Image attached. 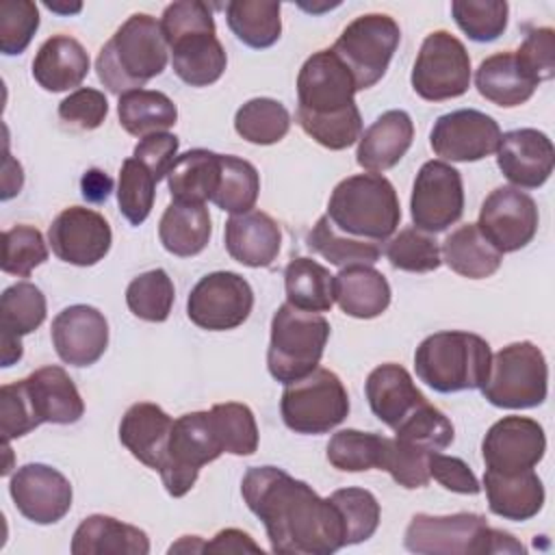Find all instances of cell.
<instances>
[{
    "label": "cell",
    "mask_w": 555,
    "mask_h": 555,
    "mask_svg": "<svg viewBox=\"0 0 555 555\" xmlns=\"http://www.w3.org/2000/svg\"><path fill=\"white\" fill-rule=\"evenodd\" d=\"M156 184L158 180L152 176V171L134 156L121 163L117 180V204L130 225H141L150 217Z\"/></svg>",
    "instance_id": "cell-46"
},
{
    "label": "cell",
    "mask_w": 555,
    "mask_h": 555,
    "mask_svg": "<svg viewBox=\"0 0 555 555\" xmlns=\"http://www.w3.org/2000/svg\"><path fill=\"white\" fill-rule=\"evenodd\" d=\"M451 15L468 39L488 43L507 28L509 7L505 0H453Z\"/></svg>",
    "instance_id": "cell-48"
},
{
    "label": "cell",
    "mask_w": 555,
    "mask_h": 555,
    "mask_svg": "<svg viewBox=\"0 0 555 555\" xmlns=\"http://www.w3.org/2000/svg\"><path fill=\"white\" fill-rule=\"evenodd\" d=\"M219 173L221 154L195 147L173 160L167 173V186L171 197L178 202L206 204L212 199V193L219 184Z\"/></svg>",
    "instance_id": "cell-36"
},
{
    "label": "cell",
    "mask_w": 555,
    "mask_h": 555,
    "mask_svg": "<svg viewBox=\"0 0 555 555\" xmlns=\"http://www.w3.org/2000/svg\"><path fill=\"white\" fill-rule=\"evenodd\" d=\"M117 115L121 128L139 139L154 132H167L178 121L173 100L154 89H134L119 95Z\"/></svg>",
    "instance_id": "cell-37"
},
{
    "label": "cell",
    "mask_w": 555,
    "mask_h": 555,
    "mask_svg": "<svg viewBox=\"0 0 555 555\" xmlns=\"http://www.w3.org/2000/svg\"><path fill=\"white\" fill-rule=\"evenodd\" d=\"M429 477L436 479L444 490L457 492V494H479L481 486L470 466L453 455L444 453H431L429 455Z\"/></svg>",
    "instance_id": "cell-58"
},
{
    "label": "cell",
    "mask_w": 555,
    "mask_h": 555,
    "mask_svg": "<svg viewBox=\"0 0 555 555\" xmlns=\"http://www.w3.org/2000/svg\"><path fill=\"white\" fill-rule=\"evenodd\" d=\"M330 323L319 312L282 304L271 319L267 369L273 379L288 384L312 373L325 351Z\"/></svg>",
    "instance_id": "cell-8"
},
{
    "label": "cell",
    "mask_w": 555,
    "mask_h": 555,
    "mask_svg": "<svg viewBox=\"0 0 555 555\" xmlns=\"http://www.w3.org/2000/svg\"><path fill=\"white\" fill-rule=\"evenodd\" d=\"M241 494L249 512L262 520L273 553L330 555L345 546V527L336 505L286 470L247 468Z\"/></svg>",
    "instance_id": "cell-1"
},
{
    "label": "cell",
    "mask_w": 555,
    "mask_h": 555,
    "mask_svg": "<svg viewBox=\"0 0 555 555\" xmlns=\"http://www.w3.org/2000/svg\"><path fill=\"white\" fill-rule=\"evenodd\" d=\"M210 553H262V548L251 540L249 533L241 529H221L210 542H206V548Z\"/></svg>",
    "instance_id": "cell-59"
},
{
    "label": "cell",
    "mask_w": 555,
    "mask_h": 555,
    "mask_svg": "<svg viewBox=\"0 0 555 555\" xmlns=\"http://www.w3.org/2000/svg\"><path fill=\"white\" fill-rule=\"evenodd\" d=\"M35 427H39V423L30 410L22 379L13 384H4L0 388V431L4 442L13 438H22Z\"/></svg>",
    "instance_id": "cell-55"
},
{
    "label": "cell",
    "mask_w": 555,
    "mask_h": 555,
    "mask_svg": "<svg viewBox=\"0 0 555 555\" xmlns=\"http://www.w3.org/2000/svg\"><path fill=\"white\" fill-rule=\"evenodd\" d=\"M440 258L451 271L468 280L490 278L503 262V254L488 243L477 223L453 230L440 247Z\"/></svg>",
    "instance_id": "cell-35"
},
{
    "label": "cell",
    "mask_w": 555,
    "mask_h": 555,
    "mask_svg": "<svg viewBox=\"0 0 555 555\" xmlns=\"http://www.w3.org/2000/svg\"><path fill=\"white\" fill-rule=\"evenodd\" d=\"M414 139V124L405 111L382 113L358 139L356 160L369 173H382L395 167Z\"/></svg>",
    "instance_id": "cell-27"
},
{
    "label": "cell",
    "mask_w": 555,
    "mask_h": 555,
    "mask_svg": "<svg viewBox=\"0 0 555 555\" xmlns=\"http://www.w3.org/2000/svg\"><path fill=\"white\" fill-rule=\"evenodd\" d=\"M327 217L347 236L382 243L401 221L397 191L382 173H356L340 180L327 202Z\"/></svg>",
    "instance_id": "cell-5"
},
{
    "label": "cell",
    "mask_w": 555,
    "mask_h": 555,
    "mask_svg": "<svg viewBox=\"0 0 555 555\" xmlns=\"http://www.w3.org/2000/svg\"><path fill=\"white\" fill-rule=\"evenodd\" d=\"M546 451V436L529 416H503L483 436L481 455L488 470L512 475L533 468Z\"/></svg>",
    "instance_id": "cell-20"
},
{
    "label": "cell",
    "mask_w": 555,
    "mask_h": 555,
    "mask_svg": "<svg viewBox=\"0 0 555 555\" xmlns=\"http://www.w3.org/2000/svg\"><path fill=\"white\" fill-rule=\"evenodd\" d=\"M464 212V184L460 171L444 160H427L418 169L410 197L414 228L436 234L460 221Z\"/></svg>",
    "instance_id": "cell-15"
},
{
    "label": "cell",
    "mask_w": 555,
    "mask_h": 555,
    "mask_svg": "<svg viewBox=\"0 0 555 555\" xmlns=\"http://www.w3.org/2000/svg\"><path fill=\"white\" fill-rule=\"evenodd\" d=\"M453 423L442 410L425 401L395 429V438L416 444L429 453H438L453 442Z\"/></svg>",
    "instance_id": "cell-50"
},
{
    "label": "cell",
    "mask_w": 555,
    "mask_h": 555,
    "mask_svg": "<svg viewBox=\"0 0 555 555\" xmlns=\"http://www.w3.org/2000/svg\"><path fill=\"white\" fill-rule=\"evenodd\" d=\"M280 412L291 431L317 436L334 429L347 418L349 395L334 371L317 366L306 377L286 384Z\"/></svg>",
    "instance_id": "cell-10"
},
{
    "label": "cell",
    "mask_w": 555,
    "mask_h": 555,
    "mask_svg": "<svg viewBox=\"0 0 555 555\" xmlns=\"http://www.w3.org/2000/svg\"><path fill=\"white\" fill-rule=\"evenodd\" d=\"M386 258L395 269L408 273H427L442 264L438 241L418 228L399 230L386 245Z\"/></svg>",
    "instance_id": "cell-49"
},
{
    "label": "cell",
    "mask_w": 555,
    "mask_h": 555,
    "mask_svg": "<svg viewBox=\"0 0 555 555\" xmlns=\"http://www.w3.org/2000/svg\"><path fill=\"white\" fill-rule=\"evenodd\" d=\"M176 299V288L165 269H152L137 275L126 288L128 310L143 321L163 323L167 321Z\"/></svg>",
    "instance_id": "cell-44"
},
{
    "label": "cell",
    "mask_w": 555,
    "mask_h": 555,
    "mask_svg": "<svg viewBox=\"0 0 555 555\" xmlns=\"http://www.w3.org/2000/svg\"><path fill=\"white\" fill-rule=\"evenodd\" d=\"M403 544L416 555H488L525 553L527 548L507 531L492 529L481 514L457 512L449 516L414 514Z\"/></svg>",
    "instance_id": "cell-7"
},
{
    "label": "cell",
    "mask_w": 555,
    "mask_h": 555,
    "mask_svg": "<svg viewBox=\"0 0 555 555\" xmlns=\"http://www.w3.org/2000/svg\"><path fill=\"white\" fill-rule=\"evenodd\" d=\"M429 451L410 444L399 438H388L382 468L390 473V477L408 490H416L429 483Z\"/></svg>",
    "instance_id": "cell-52"
},
{
    "label": "cell",
    "mask_w": 555,
    "mask_h": 555,
    "mask_svg": "<svg viewBox=\"0 0 555 555\" xmlns=\"http://www.w3.org/2000/svg\"><path fill=\"white\" fill-rule=\"evenodd\" d=\"M483 490L488 496V507L492 514L505 520H529L538 516L544 505V486L533 468L522 473H483Z\"/></svg>",
    "instance_id": "cell-31"
},
{
    "label": "cell",
    "mask_w": 555,
    "mask_h": 555,
    "mask_svg": "<svg viewBox=\"0 0 555 555\" xmlns=\"http://www.w3.org/2000/svg\"><path fill=\"white\" fill-rule=\"evenodd\" d=\"M501 141L499 124L475 108H460L440 115L429 132L436 156L451 163H475L496 152Z\"/></svg>",
    "instance_id": "cell-17"
},
{
    "label": "cell",
    "mask_w": 555,
    "mask_h": 555,
    "mask_svg": "<svg viewBox=\"0 0 555 555\" xmlns=\"http://www.w3.org/2000/svg\"><path fill=\"white\" fill-rule=\"evenodd\" d=\"M412 89L427 102L460 98L470 85V56L449 30L429 33L412 67Z\"/></svg>",
    "instance_id": "cell-13"
},
{
    "label": "cell",
    "mask_w": 555,
    "mask_h": 555,
    "mask_svg": "<svg viewBox=\"0 0 555 555\" xmlns=\"http://www.w3.org/2000/svg\"><path fill=\"white\" fill-rule=\"evenodd\" d=\"M46 321V297L33 282H17L0 297V347L2 366L15 364L24 349L22 336L35 332Z\"/></svg>",
    "instance_id": "cell-24"
},
{
    "label": "cell",
    "mask_w": 555,
    "mask_h": 555,
    "mask_svg": "<svg viewBox=\"0 0 555 555\" xmlns=\"http://www.w3.org/2000/svg\"><path fill=\"white\" fill-rule=\"evenodd\" d=\"M39 28V9L30 0L0 4V50L7 56L22 54Z\"/></svg>",
    "instance_id": "cell-53"
},
{
    "label": "cell",
    "mask_w": 555,
    "mask_h": 555,
    "mask_svg": "<svg viewBox=\"0 0 555 555\" xmlns=\"http://www.w3.org/2000/svg\"><path fill=\"white\" fill-rule=\"evenodd\" d=\"M538 206L516 186L494 189L479 208L477 228L501 254L527 247L538 232Z\"/></svg>",
    "instance_id": "cell-16"
},
{
    "label": "cell",
    "mask_w": 555,
    "mask_h": 555,
    "mask_svg": "<svg viewBox=\"0 0 555 555\" xmlns=\"http://www.w3.org/2000/svg\"><path fill=\"white\" fill-rule=\"evenodd\" d=\"M160 30L171 52V67L182 82L208 87L223 76L228 56L217 39L212 11L206 2L180 0L167 4Z\"/></svg>",
    "instance_id": "cell-3"
},
{
    "label": "cell",
    "mask_w": 555,
    "mask_h": 555,
    "mask_svg": "<svg viewBox=\"0 0 555 555\" xmlns=\"http://www.w3.org/2000/svg\"><path fill=\"white\" fill-rule=\"evenodd\" d=\"M516 56L538 82L551 80L555 74V30L551 26L531 28Z\"/></svg>",
    "instance_id": "cell-56"
},
{
    "label": "cell",
    "mask_w": 555,
    "mask_h": 555,
    "mask_svg": "<svg viewBox=\"0 0 555 555\" xmlns=\"http://www.w3.org/2000/svg\"><path fill=\"white\" fill-rule=\"evenodd\" d=\"M56 356L69 366L95 364L108 347L106 317L87 304L63 308L50 327Z\"/></svg>",
    "instance_id": "cell-21"
},
{
    "label": "cell",
    "mask_w": 555,
    "mask_h": 555,
    "mask_svg": "<svg viewBox=\"0 0 555 555\" xmlns=\"http://www.w3.org/2000/svg\"><path fill=\"white\" fill-rule=\"evenodd\" d=\"M46 7L50 11H56V13H78L80 11V4L76 7H67V4H56V2H46Z\"/></svg>",
    "instance_id": "cell-63"
},
{
    "label": "cell",
    "mask_w": 555,
    "mask_h": 555,
    "mask_svg": "<svg viewBox=\"0 0 555 555\" xmlns=\"http://www.w3.org/2000/svg\"><path fill=\"white\" fill-rule=\"evenodd\" d=\"M260 193L258 169L238 156L221 154L219 184L212 193V204L230 215L249 212Z\"/></svg>",
    "instance_id": "cell-41"
},
{
    "label": "cell",
    "mask_w": 555,
    "mask_h": 555,
    "mask_svg": "<svg viewBox=\"0 0 555 555\" xmlns=\"http://www.w3.org/2000/svg\"><path fill=\"white\" fill-rule=\"evenodd\" d=\"M308 247L330 260L336 267H351V264H375L382 256L379 243L353 238L334 228L327 215L319 217L314 228L308 232L306 238Z\"/></svg>",
    "instance_id": "cell-40"
},
{
    "label": "cell",
    "mask_w": 555,
    "mask_h": 555,
    "mask_svg": "<svg viewBox=\"0 0 555 555\" xmlns=\"http://www.w3.org/2000/svg\"><path fill=\"white\" fill-rule=\"evenodd\" d=\"M343 520L345 546L369 540L379 525V503L373 492L364 488H340L327 496Z\"/></svg>",
    "instance_id": "cell-47"
},
{
    "label": "cell",
    "mask_w": 555,
    "mask_h": 555,
    "mask_svg": "<svg viewBox=\"0 0 555 555\" xmlns=\"http://www.w3.org/2000/svg\"><path fill=\"white\" fill-rule=\"evenodd\" d=\"M173 418L156 403H132L119 423L121 444L145 466L158 470L165 462Z\"/></svg>",
    "instance_id": "cell-28"
},
{
    "label": "cell",
    "mask_w": 555,
    "mask_h": 555,
    "mask_svg": "<svg viewBox=\"0 0 555 555\" xmlns=\"http://www.w3.org/2000/svg\"><path fill=\"white\" fill-rule=\"evenodd\" d=\"M364 392L371 412L392 431L401 425V421H405L418 405L427 401L412 382V375L397 362L375 366L364 382Z\"/></svg>",
    "instance_id": "cell-25"
},
{
    "label": "cell",
    "mask_w": 555,
    "mask_h": 555,
    "mask_svg": "<svg viewBox=\"0 0 555 555\" xmlns=\"http://www.w3.org/2000/svg\"><path fill=\"white\" fill-rule=\"evenodd\" d=\"M223 453L208 412H189L173 421L165 462L158 468L165 490L184 496L197 481L199 468Z\"/></svg>",
    "instance_id": "cell-12"
},
{
    "label": "cell",
    "mask_w": 555,
    "mask_h": 555,
    "mask_svg": "<svg viewBox=\"0 0 555 555\" xmlns=\"http://www.w3.org/2000/svg\"><path fill=\"white\" fill-rule=\"evenodd\" d=\"M286 301L299 310L327 312L334 306V275L321 262L299 256L284 269Z\"/></svg>",
    "instance_id": "cell-38"
},
{
    "label": "cell",
    "mask_w": 555,
    "mask_h": 555,
    "mask_svg": "<svg viewBox=\"0 0 555 555\" xmlns=\"http://www.w3.org/2000/svg\"><path fill=\"white\" fill-rule=\"evenodd\" d=\"M74 555H147L150 538L143 529L106 514L87 516L72 538Z\"/></svg>",
    "instance_id": "cell-32"
},
{
    "label": "cell",
    "mask_w": 555,
    "mask_h": 555,
    "mask_svg": "<svg viewBox=\"0 0 555 555\" xmlns=\"http://www.w3.org/2000/svg\"><path fill=\"white\" fill-rule=\"evenodd\" d=\"M386 436L360 429H340L327 442V462L343 473L382 468Z\"/></svg>",
    "instance_id": "cell-43"
},
{
    "label": "cell",
    "mask_w": 555,
    "mask_h": 555,
    "mask_svg": "<svg viewBox=\"0 0 555 555\" xmlns=\"http://www.w3.org/2000/svg\"><path fill=\"white\" fill-rule=\"evenodd\" d=\"M225 249L228 254L251 269L269 267L282 245V230L278 221L262 212V210H249L243 215H232L225 221Z\"/></svg>",
    "instance_id": "cell-26"
},
{
    "label": "cell",
    "mask_w": 555,
    "mask_h": 555,
    "mask_svg": "<svg viewBox=\"0 0 555 555\" xmlns=\"http://www.w3.org/2000/svg\"><path fill=\"white\" fill-rule=\"evenodd\" d=\"M48 260L43 234L33 225H13L2 232V271L28 278L35 267Z\"/></svg>",
    "instance_id": "cell-51"
},
{
    "label": "cell",
    "mask_w": 555,
    "mask_h": 555,
    "mask_svg": "<svg viewBox=\"0 0 555 555\" xmlns=\"http://www.w3.org/2000/svg\"><path fill=\"white\" fill-rule=\"evenodd\" d=\"M251 308L254 291L249 282L234 271L204 275L186 299V317L208 332H225L243 325Z\"/></svg>",
    "instance_id": "cell-14"
},
{
    "label": "cell",
    "mask_w": 555,
    "mask_h": 555,
    "mask_svg": "<svg viewBox=\"0 0 555 555\" xmlns=\"http://www.w3.org/2000/svg\"><path fill=\"white\" fill-rule=\"evenodd\" d=\"M390 284L373 264L343 267L334 275V301L353 319H375L390 306Z\"/></svg>",
    "instance_id": "cell-33"
},
{
    "label": "cell",
    "mask_w": 555,
    "mask_h": 555,
    "mask_svg": "<svg viewBox=\"0 0 555 555\" xmlns=\"http://www.w3.org/2000/svg\"><path fill=\"white\" fill-rule=\"evenodd\" d=\"M356 80L332 48L308 56L297 74V124L319 145L345 150L362 134Z\"/></svg>",
    "instance_id": "cell-2"
},
{
    "label": "cell",
    "mask_w": 555,
    "mask_h": 555,
    "mask_svg": "<svg viewBox=\"0 0 555 555\" xmlns=\"http://www.w3.org/2000/svg\"><path fill=\"white\" fill-rule=\"evenodd\" d=\"M492 349L473 332L447 330L427 336L414 351V369L421 382L436 392L481 388L488 379Z\"/></svg>",
    "instance_id": "cell-6"
},
{
    "label": "cell",
    "mask_w": 555,
    "mask_h": 555,
    "mask_svg": "<svg viewBox=\"0 0 555 555\" xmlns=\"http://www.w3.org/2000/svg\"><path fill=\"white\" fill-rule=\"evenodd\" d=\"M225 20L236 39L254 50L271 48L282 35L280 2L232 0L225 4Z\"/></svg>",
    "instance_id": "cell-39"
},
{
    "label": "cell",
    "mask_w": 555,
    "mask_h": 555,
    "mask_svg": "<svg viewBox=\"0 0 555 555\" xmlns=\"http://www.w3.org/2000/svg\"><path fill=\"white\" fill-rule=\"evenodd\" d=\"M538 85L540 82L525 69L512 50L483 59L475 72V87L479 95L503 108L525 104Z\"/></svg>",
    "instance_id": "cell-30"
},
{
    "label": "cell",
    "mask_w": 555,
    "mask_h": 555,
    "mask_svg": "<svg viewBox=\"0 0 555 555\" xmlns=\"http://www.w3.org/2000/svg\"><path fill=\"white\" fill-rule=\"evenodd\" d=\"M9 494L17 512L37 525L59 522L69 512L74 496L69 479L61 470L39 462L24 464L13 473Z\"/></svg>",
    "instance_id": "cell-18"
},
{
    "label": "cell",
    "mask_w": 555,
    "mask_h": 555,
    "mask_svg": "<svg viewBox=\"0 0 555 555\" xmlns=\"http://www.w3.org/2000/svg\"><path fill=\"white\" fill-rule=\"evenodd\" d=\"M22 182H24L22 165L7 152L4 154V173H2V199H9L15 193H20Z\"/></svg>",
    "instance_id": "cell-61"
},
{
    "label": "cell",
    "mask_w": 555,
    "mask_h": 555,
    "mask_svg": "<svg viewBox=\"0 0 555 555\" xmlns=\"http://www.w3.org/2000/svg\"><path fill=\"white\" fill-rule=\"evenodd\" d=\"M548 366L542 349L529 340L509 343L492 356L481 395L496 408L527 410L544 403Z\"/></svg>",
    "instance_id": "cell-9"
},
{
    "label": "cell",
    "mask_w": 555,
    "mask_h": 555,
    "mask_svg": "<svg viewBox=\"0 0 555 555\" xmlns=\"http://www.w3.org/2000/svg\"><path fill=\"white\" fill-rule=\"evenodd\" d=\"M178 145H180V139L176 134L154 132L139 139L132 156L139 163H143L152 171V176L160 182L163 178H167L173 160L178 158Z\"/></svg>",
    "instance_id": "cell-57"
},
{
    "label": "cell",
    "mask_w": 555,
    "mask_h": 555,
    "mask_svg": "<svg viewBox=\"0 0 555 555\" xmlns=\"http://www.w3.org/2000/svg\"><path fill=\"white\" fill-rule=\"evenodd\" d=\"M496 165L516 189L542 186L555 165V147L548 134L535 128H518L501 134Z\"/></svg>",
    "instance_id": "cell-22"
},
{
    "label": "cell",
    "mask_w": 555,
    "mask_h": 555,
    "mask_svg": "<svg viewBox=\"0 0 555 555\" xmlns=\"http://www.w3.org/2000/svg\"><path fill=\"white\" fill-rule=\"evenodd\" d=\"M169 61V46L160 22L147 13H132L102 46L95 59L100 82L115 95L141 89L160 76Z\"/></svg>",
    "instance_id": "cell-4"
},
{
    "label": "cell",
    "mask_w": 555,
    "mask_h": 555,
    "mask_svg": "<svg viewBox=\"0 0 555 555\" xmlns=\"http://www.w3.org/2000/svg\"><path fill=\"white\" fill-rule=\"evenodd\" d=\"M210 421L223 453L251 455L258 449V425L254 412L238 401L215 403L210 410Z\"/></svg>",
    "instance_id": "cell-45"
},
{
    "label": "cell",
    "mask_w": 555,
    "mask_h": 555,
    "mask_svg": "<svg viewBox=\"0 0 555 555\" xmlns=\"http://www.w3.org/2000/svg\"><path fill=\"white\" fill-rule=\"evenodd\" d=\"M37 423L69 425L85 414V401L63 366H41L22 379Z\"/></svg>",
    "instance_id": "cell-23"
},
{
    "label": "cell",
    "mask_w": 555,
    "mask_h": 555,
    "mask_svg": "<svg viewBox=\"0 0 555 555\" xmlns=\"http://www.w3.org/2000/svg\"><path fill=\"white\" fill-rule=\"evenodd\" d=\"M48 243L54 256L76 267L100 262L113 243L108 221L93 208L69 206L48 228Z\"/></svg>",
    "instance_id": "cell-19"
},
{
    "label": "cell",
    "mask_w": 555,
    "mask_h": 555,
    "mask_svg": "<svg viewBox=\"0 0 555 555\" xmlns=\"http://www.w3.org/2000/svg\"><path fill=\"white\" fill-rule=\"evenodd\" d=\"M108 115V100L102 91L80 87L59 104V117L65 126L76 130H95Z\"/></svg>",
    "instance_id": "cell-54"
},
{
    "label": "cell",
    "mask_w": 555,
    "mask_h": 555,
    "mask_svg": "<svg viewBox=\"0 0 555 555\" xmlns=\"http://www.w3.org/2000/svg\"><path fill=\"white\" fill-rule=\"evenodd\" d=\"M89 74V54L69 35H54L41 43L33 59V78L46 91L59 93L80 87Z\"/></svg>",
    "instance_id": "cell-29"
},
{
    "label": "cell",
    "mask_w": 555,
    "mask_h": 555,
    "mask_svg": "<svg viewBox=\"0 0 555 555\" xmlns=\"http://www.w3.org/2000/svg\"><path fill=\"white\" fill-rule=\"evenodd\" d=\"M206 542L199 535H182L176 544L169 546V553H202Z\"/></svg>",
    "instance_id": "cell-62"
},
{
    "label": "cell",
    "mask_w": 555,
    "mask_h": 555,
    "mask_svg": "<svg viewBox=\"0 0 555 555\" xmlns=\"http://www.w3.org/2000/svg\"><path fill=\"white\" fill-rule=\"evenodd\" d=\"M291 115L273 98H251L234 115V130L254 145H273L286 137Z\"/></svg>",
    "instance_id": "cell-42"
},
{
    "label": "cell",
    "mask_w": 555,
    "mask_h": 555,
    "mask_svg": "<svg viewBox=\"0 0 555 555\" xmlns=\"http://www.w3.org/2000/svg\"><path fill=\"white\" fill-rule=\"evenodd\" d=\"M212 225L206 204L173 199L158 223V238L163 247L180 258L197 256L210 241Z\"/></svg>",
    "instance_id": "cell-34"
},
{
    "label": "cell",
    "mask_w": 555,
    "mask_h": 555,
    "mask_svg": "<svg viewBox=\"0 0 555 555\" xmlns=\"http://www.w3.org/2000/svg\"><path fill=\"white\" fill-rule=\"evenodd\" d=\"M399 41L401 30L390 15L366 13L343 28L332 50L351 72L356 89L364 91L382 80Z\"/></svg>",
    "instance_id": "cell-11"
},
{
    "label": "cell",
    "mask_w": 555,
    "mask_h": 555,
    "mask_svg": "<svg viewBox=\"0 0 555 555\" xmlns=\"http://www.w3.org/2000/svg\"><path fill=\"white\" fill-rule=\"evenodd\" d=\"M80 191H82V197L87 202H93V204H102L108 199L111 191H113V180L106 171L102 169H87L80 178Z\"/></svg>",
    "instance_id": "cell-60"
}]
</instances>
